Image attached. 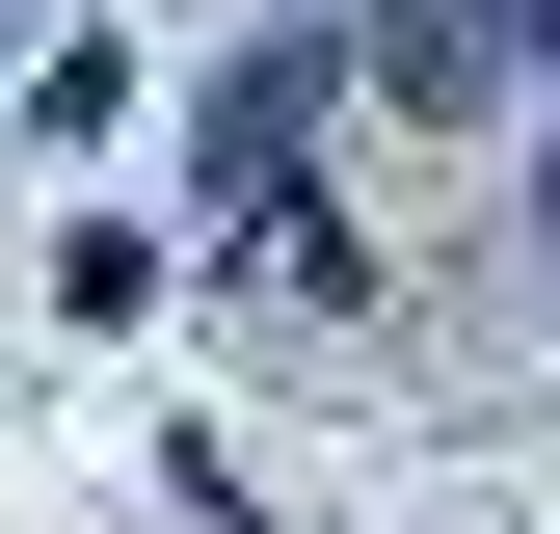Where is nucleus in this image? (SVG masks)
<instances>
[{"mask_svg":"<svg viewBox=\"0 0 560 534\" xmlns=\"http://www.w3.org/2000/svg\"><path fill=\"white\" fill-rule=\"evenodd\" d=\"M508 54H560V0H508Z\"/></svg>","mask_w":560,"mask_h":534,"instance_id":"nucleus-3","label":"nucleus"},{"mask_svg":"<svg viewBox=\"0 0 560 534\" xmlns=\"http://www.w3.org/2000/svg\"><path fill=\"white\" fill-rule=\"evenodd\" d=\"M374 81L400 107H480V81H508V0H374Z\"/></svg>","mask_w":560,"mask_h":534,"instance_id":"nucleus-2","label":"nucleus"},{"mask_svg":"<svg viewBox=\"0 0 560 534\" xmlns=\"http://www.w3.org/2000/svg\"><path fill=\"white\" fill-rule=\"evenodd\" d=\"M294 134H320V54H241V81H214V214L294 241Z\"/></svg>","mask_w":560,"mask_h":534,"instance_id":"nucleus-1","label":"nucleus"},{"mask_svg":"<svg viewBox=\"0 0 560 534\" xmlns=\"http://www.w3.org/2000/svg\"><path fill=\"white\" fill-rule=\"evenodd\" d=\"M534 241H560V214H534Z\"/></svg>","mask_w":560,"mask_h":534,"instance_id":"nucleus-4","label":"nucleus"}]
</instances>
